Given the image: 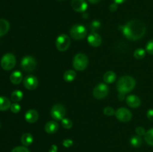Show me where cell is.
<instances>
[{
	"mask_svg": "<svg viewBox=\"0 0 153 152\" xmlns=\"http://www.w3.org/2000/svg\"><path fill=\"white\" fill-rule=\"evenodd\" d=\"M146 51L150 55H153V40H150L146 43Z\"/></svg>",
	"mask_w": 153,
	"mask_h": 152,
	"instance_id": "32",
	"label": "cell"
},
{
	"mask_svg": "<svg viewBox=\"0 0 153 152\" xmlns=\"http://www.w3.org/2000/svg\"><path fill=\"white\" fill-rule=\"evenodd\" d=\"M102 41V37L97 32H92L88 37V43L93 47H99Z\"/></svg>",
	"mask_w": 153,
	"mask_h": 152,
	"instance_id": "13",
	"label": "cell"
},
{
	"mask_svg": "<svg viewBox=\"0 0 153 152\" xmlns=\"http://www.w3.org/2000/svg\"><path fill=\"white\" fill-rule=\"evenodd\" d=\"M135 132L137 134V135L142 137V136H145L146 131H145L144 128H143V127H137L135 129Z\"/></svg>",
	"mask_w": 153,
	"mask_h": 152,
	"instance_id": "33",
	"label": "cell"
},
{
	"mask_svg": "<svg viewBox=\"0 0 153 152\" xmlns=\"http://www.w3.org/2000/svg\"><path fill=\"white\" fill-rule=\"evenodd\" d=\"M0 128H1V124H0Z\"/></svg>",
	"mask_w": 153,
	"mask_h": 152,
	"instance_id": "41",
	"label": "cell"
},
{
	"mask_svg": "<svg viewBox=\"0 0 153 152\" xmlns=\"http://www.w3.org/2000/svg\"><path fill=\"white\" fill-rule=\"evenodd\" d=\"M91 4H97L100 1V0H88Z\"/></svg>",
	"mask_w": 153,
	"mask_h": 152,
	"instance_id": "40",
	"label": "cell"
},
{
	"mask_svg": "<svg viewBox=\"0 0 153 152\" xmlns=\"http://www.w3.org/2000/svg\"><path fill=\"white\" fill-rule=\"evenodd\" d=\"M51 116L55 120H62L66 114V109L63 104H55L51 109Z\"/></svg>",
	"mask_w": 153,
	"mask_h": 152,
	"instance_id": "9",
	"label": "cell"
},
{
	"mask_svg": "<svg viewBox=\"0 0 153 152\" xmlns=\"http://www.w3.org/2000/svg\"><path fill=\"white\" fill-rule=\"evenodd\" d=\"M126 104L131 108H137L141 104V101L138 96L135 95H129L126 98Z\"/></svg>",
	"mask_w": 153,
	"mask_h": 152,
	"instance_id": "14",
	"label": "cell"
},
{
	"mask_svg": "<svg viewBox=\"0 0 153 152\" xmlns=\"http://www.w3.org/2000/svg\"><path fill=\"white\" fill-rule=\"evenodd\" d=\"M63 146L65 148H70L73 145V141L70 139H66L63 141Z\"/></svg>",
	"mask_w": 153,
	"mask_h": 152,
	"instance_id": "34",
	"label": "cell"
},
{
	"mask_svg": "<svg viewBox=\"0 0 153 152\" xmlns=\"http://www.w3.org/2000/svg\"><path fill=\"white\" fill-rule=\"evenodd\" d=\"M23 85L27 89L34 90L38 86V80L34 75H28L23 79Z\"/></svg>",
	"mask_w": 153,
	"mask_h": 152,
	"instance_id": "11",
	"label": "cell"
},
{
	"mask_svg": "<svg viewBox=\"0 0 153 152\" xmlns=\"http://www.w3.org/2000/svg\"><path fill=\"white\" fill-rule=\"evenodd\" d=\"M146 116H147L148 119L153 122V109H149L146 113Z\"/></svg>",
	"mask_w": 153,
	"mask_h": 152,
	"instance_id": "35",
	"label": "cell"
},
{
	"mask_svg": "<svg viewBox=\"0 0 153 152\" xmlns=\"http://www.w3.org/2000/svg\"><path fill=\"white\" fill-rule=\"evenodd\" d=\"M37 66V61L32 56H25L21 61V67L27 72H30L35 69Z\"/></svg>",
	"mask_w": 153,
	"mask_h": 152,
	"instance_id": "7",
	"label": "cell"
},
{
	"mask_svg": "<svg viewBox=\"0 0 153 152\" xmlns=\"http://www.w3.org/2000/svg\"><path fill=\"white\" fill-rule=\"evenodd\" d=\"M123 35L128 40L136 41L144 36L146 31L145 24L138 19H132L127 22L123 26L120 27Z\"/></svg>",
	"mask_w": 153,
	"mask_h": 152,
	"instance_id": "1",
	"label": "cell"
},
{
	"mask_svg": "<svg viewBox=\"0 0 153 152\" xmlns=\"http://www.w3.org/2000/svg\"><path fill=\"white\" fill-rule=\"evenodd\" d=\"M10 110H11L12 113H18L19 111H20L21 107H20V105H19V104H17V103L14 102V103H13V104H11V106H10Z\"/></svg>",
	"mask_w": 153,
	"mask_h": 152,
	"instance_id": "30",
	"label": "cell"
},
{
	"mask_svg": "<svg viewBox=\"0 0 153 152\" xmlns=\"http://www.w3.org/2000/svg\"><path fill=\"white\" fill-rule=\"evenodd\" d=\"M11 152H30V151L25 146H17L12 149Z\"/></svg>",
	"mask_w": 153,
	"mask_h": 152,
	"instance_id": "31",
	"label": "cell"
},
{
	"mask_svg": "<svg viewBox=\"0 0 153 152\" xmlns=\"http://www.w3.org/2000/svg\"><path fill=\"white\" fill-rule=\"evenodd\" d=\"M144 139L148 145L153 146V128L146 131L144 136Z\"/></svg>",
	"mask_w": 153,
	"mask_h": 152,
	"instance_id": "25",
	"label": "cell"
},
{
	"mask_svg": "<svg viewBox=\"0 0 153 152\" xmlns=\"http://www.w3.org/2000/svg\"><path fill=\"white\" fill-rule=\"evenodd\" d=\"M108 86L105 83H100L94 87L93 90V95L97 99H102L108 95Z\"/></svg>",
	"mask_w": 153,
	"mask_h": 152,
	"instance_id": "8",
	"label": "cell"
},
{
	"mask_svg": "<svg viewBox=\"0 0 153 152\" xmlns=\"http://www.w3.org/2000/svg\"><path fill=\"white\" fill-rule=\"evenodd\" d=\"M49 152H58V146L56 145H52L49 148Z\"/></svg>",
	"mask_w": 153,
	"mask_h": 152,
	"instance_id": "37",
	"label": "cell"
},
{
	"mask_svg": "<svg viewBox=\"0 0 153 152\" xmlns=\"http://www.w3.org/2000/svg\"><path fill=\"white\" fill-rule=\"evenodd\" d=\"M61 125L65 129H70L73 127V122L67 118H64L61 120Z\"/></svg>",
	"mask_w": 153,
	"mask_h": 152,
	"instance_id": "27",
	"label": "cell"
},
{
	"mask_svg": "<svg viewBox=\"0 0 153 152\" xmlns=\"http://www.w3.org/2000/svg\"><path fill=\"white\" fill-rule=\"evenodd\" d=\"M125 93H123V92H119L118 94V99L120 101H123L124 99H125Z\"/></svg>",
	"mask_w": 153,
	"mask_h": 152,
	"instance_id": "38",
	"label": "cell"
},
{
	"mask_svg": "<svg viewBox=\"0 0 153 152\" xmlns=\"http://www.w3.org/2000/svg\"><path fill=\"white\" fill-rule=\"evenodd\" d=\"M34 141V137L29 133H25V134H22V137H21V142L24 146H29L31 145Z\"/></svg>",
	"mask_w": 153,
	"mask_h": 152,
	"instance_id": "20",
	"label": "cell"
},
{
	"mask_svg": "<svg viewBox=\"0 0 153 152\" xmlns=\"http://www.w3.org/2000/svg\"><path fill=\"white\" fill-rule=\"evenodd\" d=\"M11 106L10 101L4 96H0V111H5Z\"/></svg>",
	"mask_w": 153,
	"mask_h": 152,
	"instance_id": "21",
	"label": "cell"
},
{
	"mask_svg": "<svg viewBox=\"0 0 153 152\" xmlns=\"http://www.w3.org/2000/svg\"><path fill=\"white\" fill-rule=\"evenodd\" d=\"M113 1H114V3H116V4H123V2H125L126 0H113Z\"/></svg>",
	"mask_w": 153,
	"mask_h": 152,
	"instance_id": "39",
	"label": "cell"
},
{
	"mask_svg": "<svg viewBox=\"0 0 153 152\" xmlns=\"http://www.w3.org/2000/svg\"><path fill=\"white\" fill-rule=\"evenodd\" d=\"M88 58L86 55L79 53L75 55L73 61V66L77 71H83L88 67Z\"/></svg>",
	"mask_w": 153,
	"mask_h": 152,
	"instance_id": "3",
	"label": "cell"
},
{
	"mask_svg": "<svg viewBox=\"0 0 153 152\" xmlns=\"http://www.w3.org/2000/svg\"><path fill=\"white\" fill-rule=\"evenodd\" d=\"M135 85L136 80L134 77L129 75L122 76L117 83V89L119 92L126 94L133 90Z\"/></svg>",
	"mask_w": 153,
	"mask_h": 152,
	"instance_id": "2",
	"label": "cell"
},
{
	"mask_svg": "<svg viewBox=\"0 0 153 152\" xmlns=\"http://www.w3.org/2000/svg\"><path fill=\"white\" fill-rule=\"evenodd\" d=\"M71 7L75 11L85 13L88 9V3L85 0H72Z\"/></svg>",
	"mask_w": 153,
	"mask_h": 152,
	"instance_id": "12",
	"label": "cell"
},
{
	"mask_svg": "<svg viewBox=\"0 0 153 152\" xmlns=\"http://www.w3.org/2000/svg\"><path fill=\"white\" fill-rule=\"evenodd\" d=\"M71 43L70 37L67 34H61L58 36L56 39L55 42V46H56L57 49L60 52H65L69 49Z\"/></svg>",
	"mask_w": 153,
	"mask_h": 152,
	"instance_id": "6",
	"label": "cell"
},
{
	"mask_svg": "<svg viewBox=\"0 0 153 152\" xmlns=\"http://www.w3.org/2000/svg\"><path fill=\"white\" fill-rule=\"evenodd\" d=\"M22 80H23V76H22V74L21 72L14 71L10 74V80L13 84H19L22 82Z\"/></svg>",
	"mask_w": 153,
	"mask_h": 152,
	"instance_id": "17",
	"label": "cell"
},
{
	"mask_svg": "<svg viewBox=\"0 0 153 152\" xmlns=\"http://www.w3.org/2000/svg\"><path fill=\"white\" fill-rule=\"evenodd\" d=\"M90 27H91V30L92 31V32H96V31L100 29L101 27V22L99 20H94L91 22Z\"/></svg>",
	"mask_w": 153,
	"mask_h": 152,
	"instance_id": "28",
	"label": "cell"
},
{
	"mask_svg": "<svg viewBox=\"0 0 153 152\" xmlns=\"http://www.w3.org/2000/svg\"><path fill=\"white\" fill-rule=\"evenodd\" d=\"M23 98V92L21 90H14L11 93L10 95V99L13 102L17 103L18 101H20Z\"/></svg>",
	"mask_w": 153,
	"mask_h": 152,
	"instance_id": "23",
	"label": "cell"
},
{
	"mask_svg": "<svg viewBox=\"0 0 153 152\" xmlns=\"http://www.w3.org/2000/svg\"><path fill=\"white\" fill-rule=\"evenodd\" d=\"M103 113H104V114L105 115V116H113L114 114H115V110L113 107L108 106V107H105L104 108V110H103Z\"/></svg>",
	"mask_w": 153,
	"mask_h": 152,
	"instance_id": "29",
	"label": "cell"
},
{
	"mask_svg": "<svg viewBox=\"0 0 153 152\" xmlns=\"http://www.w3.org/2000/svg\"><path fill=\"white\" fill-rule=\"evenodd\" d=\"M10 29V23L4 19H0V37L5 35Z\"/></svg>",
	"mask_w": 153,
	"mask_h": 152,
	"instance_id": "18",
	"label": "cell"
},
{
	"mask_svg": "<svg viewBox=\"0 0 153 152\" xmlns=\"http://www.w3.org/2000/svg\"><path fill=\"white\" fill-rule=\"evenodd\" d=\"M146 51L143 49H137L134 51V57L136 59H143V58L146 55Z\"/></svg>",
	"mask_w": 153,
	"mask_h": 152,
	"instance_id": "26",
	"label": "cell"
},
{
	"mask_svg": "<svg viewBox=\"0 0 153 152\" xmlns=\"http://www.w3.org/2000/svg\"><path fill=\"white\" fill-rule=\"evenodd\" d=\"M16 58L14 55L12 53H7L1 58L0 63L3 69L9 71L14 68L16 66Z\"/></svg>",
	"mask_w": 153,
	"mask_h": 152,
	"instance_id": "5",
	"label": "cell"
},
{
	"mask_svg": "<svg viewBox=\"0 0 153 152\" xmlns=\"http://www.w3.org/2000/svg\"><path fill=\"white\" fill-rule=\"evenodd\" d=\"M38 118H39L38 112L35 110H33V109H31V110H28L25 114V120H26L27 122H28V123L30 124L34 123L35 122H37Z\"/></svg>",
	"mask_w": 153,
	"mask_h": 152,
	"instance_id": "15",
	"label": "cell"
},
{
	"mask_svg": "<svg viewBox=\"0 0 153 152\" xmlns=\"http://www.w3.org/2000/svg\"><path fill=\"white\" fill-rule=\"evenodd\" d=\"M117 75L113 71H108L103 75V80L106 83H112L116 80Z\"/></svg>",
	"mask_w": 153,
	"mask_h": 152,
	"instance_id": "19",
	"label": "cell"
},
{
	"mask_svg": "<svg viewBox=\"0 0 153 152\" xmlns=\"http://www.w3.org/2000/svg\"><path fill=\"white\" fill-rule=\"evenodd\" d=\"M88 34L86 27L81 24L74 25L70 30V34L73 39L76 40H81L85 38Z\"/></svg>",
	"mask_w": 153,
	"mask_h": 152,
	"instance_id": "4",
	"label": "cell"
},
{
	"mask_svg": "<svg viewBox=\"0 0 153 152\" xmlns=\"http://www.w3.org/2000/svg\"><path fill=\"white\" fill-rule=\"evenodd\" d=\"M117 8H118V4L114 2L111 4L110 7H109V9H110V10L111 12H115L117 10Z\"/></svg>",
	"mask_w": 153,
	"mask_h": 152,
	"instance_id": "36",
	"label": "cell"
},
{
	"mask_svg": "<svg viewBox=\"0 0 153 152\" xmlns=\"http://www.w3.org/2000/svg\"><path fill=\"white\" fill-rule=\"evenodd\" d=\"M58 128H59V125L58 124V122L55 121H49L46 124L44 129L47 134H52L56 133Z\"/></svg>",
	"mask_w": 153,
	"mask_h": 152,
	"instance_id": "16",
	"label": "cell"
},
{
	"mask_svg": "<svg viewBox=\"0 0 153 152\" xmlns=\"http://www.w3.org/2000/svg\"><path fill=\"white\" fill-rule=\"evenodd\" d=\"M76 72L74 70L69 69L67 70L64 73V76H63V78L67 83H70V82H73V80L76 79Z\"/></svg>",
	"mask_w": 153,
	"mask_h": 152,
	"instance_id": "22",
	"label": "cell"
},
{
	"mask_svg": "<svg viewBox=\"0 0 153 152\" xmlns=\"http://www.w3.org/2000/svg\"><path fill=\"white\" fill-rule=\"evenodd\" d=\"M143 142V140H142L141 137L140 136H133L131 137V138L130 139V144L134 148H138L140 147L142 145Z\"/></svg>",
	"mask_w": 153,
	"mask_h": 152,
	"instance_id": "24",
	"label": "cell"
},
{
	"mask_svg": "<svg viewBox=\"0 0 153 152\" xmlns=\"http://www.w3.org/2000/svg\"><path fill=\"white\" fill-rule=\"evenodd\" d=\"M115 116L119 121L122 122H128L132 118V113L128 109L120 107L115 111Z\"/></svg>",
	"mask_w": 153,
	"mask_h": 152,
	"instance_id": "10",
	"label": "cell"
}]
</instances>
